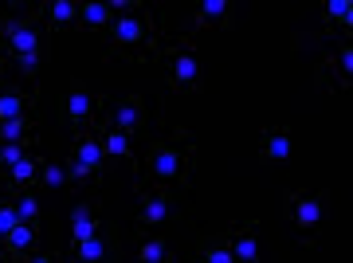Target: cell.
Instances as JSON below:
<instances>
[{
    "label": "cell",
    "instance_id": "cell-1",
    "mask_svg": "<svg viewBox=\"0 0 353 263\" xmlns=\"http://www.w3.org/2000/svg\"><path fill=\"white\" fill-rule=\"evenodd\" d=\"M192 146H181V142H153L150 150H145V177L157 181V185H189V173H192Z\"/></svg>",
    "mask_w": 353,
    "mask_h": 263
},
{
    "label": "cell",
    "instance_id": "cell-2",
    "mask_svg": "<svg viewBox=\"0 0 353 263\" xmlns=\"http://www.w3.org/2000/svg\"><path fill=\"white\" fill-rule=\"evenodd\" d=\"M106 36H110V48L122 51V55H138V59L157 55L153 24H150V16H141V12H114Z\"/></svg>",
    "mask_w": 353,
    "mask_h": 263
},
{
    "label": "cell",
    "instance_id": "cell-3",
    "mask_svg": "<svg viewBox=\"0 0 353 263\" xmlns=\"http://www.w3.org/2000/svg\"><path fill=\"white\" fill-rule=\"evenodd\" d=\"M161 63H165V75H169V83H173L176 90H185V95H196V90H201L204 67H201L196 48H192L189 39H181V43H173V48H165Z\"/></svg>",
    "mask_w": 353,
    "mask_h": 263
},
{
    "label": "cell",
    "instance_id": "cell-4",
    "mask_svg": "<svg viewBox=\"0 0 353 263\" xmlns=\"http://www.w3.org/2000/svg\"><path fill=\"white\" fill-rule=\"evenodd\" d=\"M287 216L303 236H314L322 220H326V197L322 193H306V188H290L287 193Z\"/></svg>",
    "mask_w": 353,
    "mask_h": 263
},
{
    "label": "cell",
    "instance_id": "cell-5",
    "mask_svg": "<svg viewBox=\"0 0 353 263\" xmlns=\"http://www.w3.org/2000/svg\"><path fill=\"white\" fill-rule=\"evenodd\" d=\"M71 177L75 181H102V150L99 138L83 130L75 134V150H71Z\"/></svg>",
    "mask_w": 353,
    "mask_h": 263
},
{
    "label": "cell",
    "instance_id": "cell-6",
    "mask_svg": "<svg viewBox=\"0 0 353 263\" xmlns=\"http://www.w3.org/2000/svg\"><path fill=\"white\" fill-rule=\"evenodd\" d=\"M94 110H99V99H94L87 87L71 83L67 95H63V122L71 126L75 134H83V130H90V122H94Z\"/></svg>",
    "mask_w": 353,
    "mask_h": 263
},
{
    "label": "cell",
    "instance_id": "cell-7",
    "mask_svg": "<svg viewBox=\"0 0 353 263\" xmlns=\"http://www.w3.org/2000/svg\"><path fill=\"white\" fill-rule=\"evenodd\" d=\"M110 126L114 130H122V134H141L150 118H145V102L138 95H126V99L110 102Z\"/></svg>",
    "mask_w": 353,
    "mask_h": 263
},
{
    "label": "cell",
    "instance_id": "cell-8",
    "mask_svg": "<svg viewBox=\"0 0 353 263\" xmlns=\"http://www.w3.org/2000/svg\"><path fill=\"white\" fill-rule=\"evenodd\" d=\"M228 251L236 263H259V224L248 220V224H236L232 232H224Z\"/></svg>",
    "mask_w": 353,
    "mask_h": 263
},
{
    "label": "cell",
    "instance_id": "cell-9",
    "mask_svg": "<svg viewBox=\"0 0 353 263\" xmlns=\"http://www.w3.org/2000/svg\"><path fill=\"white\" fill-rule=\"evenodd\" d=\"M290 130L287 126H267L263 134H259V162L267 165H283L290 157Z\"/></svg>",
    "mask_w": 353,
    "mask_h": 263
},
{
    "label": "cell",
    "instance_id": "cell-10",
    "mask_svg": "<svg viewBox=\"0 0 353 263\" xmlns=\"http://www.w3.org/2000/svg\"><path fill=\"white\" fill-rule=\"evenodd\" d=\"M4 36H8V51H12L16 59L20 55H39V32L28 20H8Z\"/></svg>",
    "mask_w": 353,
    "mask_h": 263
},
{
    "label": "cell",
    "instance_id": "cell-11",
    "mask_svg": "<svg viewBox=\"0 0 353 263\" xmlns=\"http://www.w3.org/2000/svg\"><path fill=\"white\" fill-rule=\"evenodd\" d=\"M71 260L75 263H110V244H106L102 232L83 236V240H71Z\"/></svg>",
    "mask_w": 353,
    "mask_h": 263
},
{
    "label": "cell",
    "instance_id": "cell-12",
    "mask_svg": "<svg viewBox=\"0 0 353 263\" xmlns=\"http://www.w3.org/2000/svg\"><path fill=\"white\" fill-rule=\"evenodd\" d=\"M169 193H145L141 197V208H138V228H157L161 220H169Z\"/></svg>",
    "mask_w": 353,
    "mask_h": 263
},
{
    "label": "cell",
    "instance_id": "cell-13",
    "mask_svg": "<svg viewBox=\"0 0 353 263\" xmlns=\"http://www.w3.org/2000/svg\"><path fill=\"white\" fill-rule=\"evenodd\" d=\"M236 20V4H228V0H201L196 4V24L201 28H232Z\"/></svg>",
    "mask_w": 353,
    "mask_h": 263
},
{
    "label": "cell",
    "instance_id": "cell-14",
    "mask_svg": "<svg viewBox=\"0 0 353 263\" xmlns=\"http://www.w3.org/2000/svg\"><path fill=\"white\" fill-rule=\"evenodd\" d=\"M4 248H8V255H16V260L32 255V251L39 248V232H36V224H16L12 232L4 236Z\"/></svg>",
    "mask_w": 353,
    "mask_h": 263
},
{
    "label": "cell",
    "instance_id": "cell-15",
    "mask_svg": "<svg viewBox=\"0 0 353 263\" xmlns=\"http://www.w3.org/2000/svg\"><path fill=\"white\" fill-rule=\"evenodd\" d=\"M99 150H102V157H122V162H134V146H130V134L114 130V126H106V134L99 138Z\"/></svg>",
    "mask_w": 353,
    "mask_h": 263
},
{
    "label": "cell",
    "instance_id": "cell-16",
    "mask_svg": "<svg viewBox=\"0 0 353 263\" xmlns=\"http://www.w3.org/2000/svg\"><path fill=\"white\" fill-rule=\"evenodd\" d=\"M36 177H39V157L28 153L24 162H16L12 169H8V185H12V193H24V188L36 185Z\"/></svg>",
    "mask_w": 353,
    "mask_h": 263
},
{
    "label": "cell",
    "instance_id": "cell-17",
    "mask_svg": "<svg viewBox=\"0 0 353 263\" xmlns=\"http://www.w3.org/2000/svg\"><path fill=\"white\" fill-rule=\"evenodd\" d=\"M94 232H99V213H94V204H75V208H71V240L94 236Z\"/></svg>",
    "mask_w": 353,
    "mask_h": 263
},
{
    "label": "cell",
    "instance_id": "cell-18",
    "mask_svg": "<svg viewBox=\"0 0 353 263\" xmlns=\"http://www.w3.org/2000/svg\"><path fill=\"white\" fill-rule=\"evenodd\" d=\"M196 263H236V260H232L224 236H204L196 244Z\"/></svg>",
    "mask_w": 353,
    "mask_h": 263
},
{
    "label": "cell",
    "instance_id": "cell-19",
    "mask_svg": "<svg viewBox=\"0 0 353 263\" xmlns=\"http://www.w3.org/2000/svg\"><path fill=\"white\" fill-rule=\"evenodd\" d=\"M28 106H32V99L28 95H20V90H0V122H12V118H28Z\"/></svg>",
    "mask_w": 353,
    "mask_h": 263
},
{
    "label": "cell",
    "instance_id": "cell-20",
    "mask_svg": "<svg viewBox=\"0 0 353 263\" xmlns=\"http://www.w3.org/2000/svg\"><path fill=\"white\" fill-rule=\"evenodd\" d=\"M43 16L51 28H67L79 20V4L75 0H51V4H43Z\"/></svg>",
    "mask_w": 353,
    "mask_h": 263
},
{
    "label": "cell",
    "instance_id": "cell-21",
    "mask_svg": "<svg viewBox=\"0 0 353 263\" xmlns=\"http://www.w3.org/2000/svg\"><path fill=\"white\" fill-rule=\"evenodd\" d=\"M114 4H79V24L83 28H110Z\"/></svg>",
    "mask_w": 353,
    "mask_h": 263
},
{
    "label": "cell",
    "instance_id": "cell-22",
    "mask_svg": "<svg viewBox=\"0 0 353 263\" xmlns=\"http://www.w3.org/2000/svg\"><path fill=\"white\" fill-rule=\"evenodd\" d=\"M32 130H36L32 114L28 118H12V122H0V142H32Z\"/></svg>",
    "mask_w": 353,
    "mask_h": 263
},
{
    "label": "cell",
    "instance_id": "cell-23",
    "mask_svg": "<svg viewBox=\"0 0 353 263\" xmlns=\"http://www.w3.org/2000/svg\"><path fill=\"white\" fill-rule=\"evenodd\" d=\"M12 208H16V216H20V224H36V216H39V201H36V193H32V188L16 193V197H12Z\"/></svg>",
    "mask_w": 353,
    "mask_h": 263
},
{
    "label": "cell",
    "instance_id": "cell-24",
    "mask_svg": "<svg viewBox=\"0 0 353 263\" xmlns=\"http://www.w3.org/2000/svg\"><path fill=\"white\" fill-rule=\"evenodd\" d=\"M326 16H330V24H338L341 32L353 28V4L350 0H326Z\"/></svg>",
    "mask_w": 353,
    "mask_h": 263
},
{
    "label": "cell",
    "instance_id": "cell-25",
    "mask_svg": "<svg viewBox=\"0 0 353 263\" xmlns=\"http://www.w3.org/2000/svg\"><path fill=\"white\" fill-rule=\"evenodd\" d=\"M161 260H169V244H165L161 236L141 240V248H138V263H161Z\"/></svg>",
    "mask_w": 353,
    "mask_h": 263
},
{
    "label": "cell",
    "instance_id": "cell-26",
    "mask_svg": "<svg viewBox=\"0 0 353 263\" xmlns=\"http://www.w3.org/2000/svg\"><path fill=\"white\" fill-rule=\"evenodd\" d=\"M36 181H39V185H48V188H59V185H67V173L55 162H39V177H36Z\"/></svg>",
    "mask_w": 353,
    "mask_h": 263
},
{
    "label": "cell",
    "instance_id": "cell-27",
    "mask_svg": "<svg viewBox=\"0 0 353 263\" xmlns=\"http://www.w3.org/2000/svg\"><path fill=\"white\" fill-rule=\"evenodd\" d=\"M28 146H32V142H4V150H0V165H8V169H12L16 162H24Z\"/></svg>",
    "mask_w": 353,
    "mask_h": 263
},
{
    "label": "cell",
    "instance_id": "cell-28",
    "mask_svg": "<svg viewBox=\"0 0 353 263\" xmlns=\"http://www.w3.org/2000/svg\"><path fill=\"white\" fill-rule=\"evenodd\" d=\"M16 224H20V216H16L12 201H0V240L8 236V232H12Z\"/></svg>",
    "mask_w": 353,
    "mask_h": 263
},
{
    "label": "cell",
    "instance_id": "cell-29",
    "mask_svg": "<svg viewBox=\"0 0 353 263\" xmlns=\"http://www.w3.org/2000/svg\"><path fill=\"white\" fill-rule=\"evenodd\" d=\"M24 263H63V260H59L55 251H32V255H28Z\"/></svg>",
    "mask_w": 353,
    "mask_h": 263
},
{
    "label": "cell",
    "instance_id": "cell-30",
    "mask_svg": "<svg viewBox=\"0 0 353 263\" xmlns=\"http://www.w3.org/2000/svg\"><path fill=\"white\" fill-rule=\"evenodd\" d=\"M16 63L24 67L28 75H36V67H39V55H20V59H16Z\"/></svg>",
    "mask_w": 353,
    "mask_h": 263
},
{
    "label": "cell",
    "instance_id": "cell-31",
    "mask_svg": "<svg viewBox=\"0 0 353 263\" xmlns=\"http://www.w3.org/2000/svg\"><path fill=\"white\" fill-rule=\"evenodd\" d=\"M4 263H24V260H16V255H8V260H4Z\"/></svg>",
    "mask_w": 353,
    "mask_h": 263
},
{
    "label": "cell",
    "instance_id": "cell-32",
    "mask_svg": "<svg viewBox=\"0 0 353 263\" xmlns=\"http://www.w3.org/2000/svg\"><path fill=\"white\" fill-rule=\"evenodd\" d=\"M161 263H173V255H169V260H161Z\"/></svg>",
    "mask_w": 353,
    "mask_h": 263
},
{
    "label": "cell",
    "instance_id": "cell-33",
    "mask_svg": "<svg viewBox=\"0 0 353 263\" xmlns=\"http://www.w3.org/2000/svg\"><path fill=\"white\" fill-rule=\"evenodd\" d=\"M0 150H4V142H0Z\"/></svg>",
    "mask_w": 353,
    "mask_h": 263
},
{
    "label": "cell",
    "instance_id": "cell-34",
    "mask_svg": "<svg viewBox=\"0 0 353 263\" xmlns=\"http://www.w3.org/2000/svg\"><path fill=\"white\" fill-rule=\"evenodd\" d=\"M0 67H4V63H0Z\"/></svg>",
    "mask_w": 353,
    "mask_h": 263
}]
</instances>
